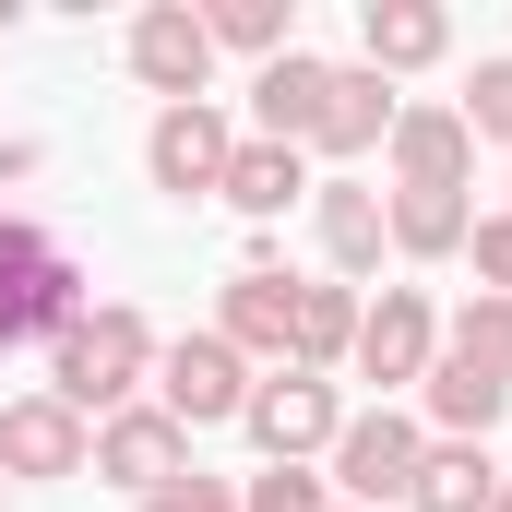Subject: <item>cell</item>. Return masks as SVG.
<instances>
[{"mask_svg":"<svg viewBox=\"0 0 512 512\" xmlns=\"http://www.w3.org/2000/svg\"><path fill=\"white\" fill-rule=\"evenodd\" d=\"M48 393L96 429V417H120V405H143L155 393V322L143 310H120V298H96L60 346H48Z\"/></svg>","mask_w":512,"mask_h":512,"instance_id":"1","label":"cell"},{"mask_svg":"<svg viewBox=\"0 0 512 512\" xmlns=\"http://www.w3.org/2000/svg\"><path fill=\"white\" fill-rule=\"evenodd\" d=\"M84 322V262L48 215L0 203V346H60Z\"/></svg>","mask_w":512,"mask_h":512,"instance_id":"2","label":"cell"},{"mask_svg":"<svg viewBox=\"0 0 512 512\" xmlns=\"http://www.w3.org/2000/svg\"><path fill=\"white\" fill-rule=\"evenodd\" d=\"M322 465H334V501H346V512H393L405 489H417V465H429V429H417L405 405H370V417L334 429Z\"/></svg>","mask_w":512,"mask_h":512,"instance_id":"3","label":"cell"},{"mask_svg":"<svg viewBox=\"0 0 512 512\" xmlns=\"http://www.w3.org/2000/svg\"><path fill=\"white\" fill-rule=\"evenodd\" d=\"M227 155H239V120H227L215 96L155 108V131H143V179H155L167 203H215V191H227Z\"/></svg>","mask_w":512,"mask_h":512,"instance_id":"4","label":"cell"},{"mask_svg":"<svg viewBox=\"0 0 512 512\" xmlns=\"http://www.w3.org/2000/svg\"><path fill=\"white\" fill-rule=\"evenodd\" d=\"M155 405H167L179 429H227V417L251 405V358H239L227 334H179V346H155Z\"/></svg>","mask_w":512,"mask_h":512,"instance_id":"5","label":"cell"},{"mask_svg":"<svg viewBox=\"0 0 512 512\" xmlns=\"http://www.w3.org/2000/svg\"><path fill=\"white\" fill-rule=\"evenodd\" d=\"M239 429L262 441V465H310V453H334L346 405H334V382H310V370H262L251 405H239Z\"/></svg>","mask_w":512,"mask_h":512,"instance_id":"6","label":"cell"},{"mask_svg":"<svg viewBox=\"0 0 512 512\" xmlns=\"http://www.w3.org/2000/svg\"><path fill=\"white\" fill-rule=\"evenodd\" d=\"M96 477L155 501L167 477H191V429H179V417H167V405L143 393V405H120V417H96Z\"/></svg>","mask_w":512,"mask_h":512,"instance_id":"7","label":"cell"},{"mask_svg":"<svg viewBox=\"0 0 512 512\" xmlns=\"http://www.w3.org/2000/svg\"><path fill=\"white\" fill-rule=\"evenodd\" d=\"M131 72H143L167 108H191V96L215 84V36H203V12H191V0H143V12H131Z\"/></svg>","mask_w":512,"mask_h":512,"instance_id":"8","label":"cell"},{"mask_svg":"<svg viewBox=\"0 0 512 512\" xmlns=\"http://www.w3.org/2000/svg\"><path fill=\"white\" fill-rule=\"evenodd\" d=\"M84 465H96V429L60 393H12L0 405V477H36L48 489V477H84Z\"/></svg>","mask_w":512,"mask_h":512,"instance_id":"9","label":"cell"},{"mask_svg":"<svg viewBox=\"0 0 512 512\" xmlns=\"http://www.w3.org/2000/svg\"><path fill=\"white\" fill-rule=\"evenodd\" d=\"M429 358H441V310L417 298V286H382L370 310H358V382H429Z\"/></svg>","mask_w":512,"mask_h":512,"instance_id":"10","label":"cell"},{"mask_svg":"<svg viewBox=\"0 0 512 512\" xmlns=\"http://www.w3.org/2000/svg\"><path fill=\"white\" fill-rule=\"evenodd\" d=\"M393 191H465L477 179V131L465 108H393Z\"/></svg>","mask_w":512,"mask_h":512,"instance_id":"11","label":"cell"},{"mask_svg":"<svg viewBox=\"0 0 512 512\" xmlns=\"http://www.w3.org/2000/svg\"><path fill=\"white\" fill-rule=\"evenodd\" d=\"M215 334H227L239 358H274V370H286V334H298V274H286V262H239V274H227Z\"/></svg>","mask_w":512,"mask_h":512,"instance_id":"12","label":"cell"},{"mask_svg":"<svg viewBox=\"0 0 512 512\" xmlns=\"http://www.w3.org/2000/svg\"><path fill=\"white\" fill-rule=\"evenodd\" d=\"M441 48H453V12H441V0H370V12H358V60H370V72H429V60H441Z\"/></svg>","mask_w":512,"mask_h":512,"instance_id":"13","label":"cell"},{"mask_svg":"<svg viewBox=\"0 0 512 512\" xmlns=\"http://www.w3.org/2000/svg\"><path fill=\"white\" fill-rule=\"evenodd\" d=\"M310 215H322V262H334V286H346V274H370V262L393 251L382 191H370V179H310Z\"/></svg>","mask_w":512,"mask_h":512,"instance_id":"14","label":"cell"},{"mask_svg":"<svg viewBox=\"0 0 512 512\" xmlns=\"http://www.w3.org/2000/svg\"><path fill=\"white\" fill-rule=\"evenodd\" d=\"M501 405H512V382L465 370V358H429V382H417V429H429V441H489Z\"/></svg>","mask_w":512,"mask_h":512,"instance_id":"15","label":"cell"},{"mask_svg":"<svg viewBox=\"0 0 512 512\" xmlns=\"http://www.w3.org/2000/svg\"><path fill=\"white\" fill-rule=\"evenodd\" d=\"M322 84H334V60H310V48L262 60V72H251V143H310V120H322Z\"/></svg>","mask_w":512,"mask_h":512,"instance_id":"16","label":"cell"},{"mask_svg":"<svg viewBox=\"0 0 512 512\" xmlns=\"http://www.w3.org/2000/svg\"><path fill=\"white\" fill-rule=\"evenodd\" d=\"M393 108H405V96H393L382 72H370V60H346V72L322 84V120H310V143H322V155H370V143H393Z\"/></svg>","mask_w":512,"mask_h":512,"instance_id":"17","label":"cell"},{"mask_svg":"<svg viewBox=\"0 0 512 512\" xmlns=\"http://www.w3.org/2000/svg\"><path fill=\"white\" fill-rule=\"evenodd\" d=\"M215 203H239L251 227H274L286 203H310V155H298V143H251V131H239V155H227V191H215Z\"/></svg>","mask_w":512,"mask_h":512,"instance_id":"18","label":"cell"},{"mask_svg":"<svg viewBox=\"0 0 512 512\" xmlns=\"http://www.w3.org/2000/svg\"><path fill=\"white\" fill-rule=\"evenodd\" d=\"M382 227H393L405 262H453L465 227H477V203H465V191H382Z\"/></svg>","mask_w":512,"mask_h":512,"instance_id":"19","label":"cell"},{"mask_svg":"<svg viewBox=\"0 0 512 512\" xmlns=\"http://www.w3.org/2000/svg\"><path fill=\"white\" fill-rule=\"evenodd\" d=\"M346 358H358V298H346V286H298V334H286V370L334 382Z\"/></svg>","mask_w":512,"mask_h":512,"instance_id":"20","label":"cell"},{"mask_svg":"<svg viewBox=\"0 0 512 512\" xmlns=\"http://www.w3.org/2000/svg\"><path fill=\"white\" fill-rule=\"evenodd\" d=\"M489 489H501L489 441H429V465H417V489H405V512H489Z\"/></svg>","mask_w":512,"mask_h":512,"instance_id":"21","label":"cell"},{"mask_svg":"<svg viewBox=\"0 0 512 512\" xmlns=\"http://www.w3.org/2000/svg\"><path fill=\"white\" fill-rule=\"evenodd\" d=\"M203 36L239 60H286L298 48V0H203Z\"/></svg>","mask_w":512,"mask_h":512,"instance_id":"22","label":"cell"},{"mask_svg":"<svg viewBox=\"0 0 512 512\" xmlns=\"http://www.w3.org/2000/svg\"><path fill=\"white\" fill-rule=\"evenodd\" d=\"M441 358H465V370H489V382H512V298H465L453 322H441Z\"/></svg>","mask_w":512,"mask_h":512,"instance_id":"23","label":"cell"},{"mask_svg":"<svg viewBox=\"0 0 512 512\" xmlns=\"http://www.w3.org/2000/svg\"><path fill=\"white\" fill-rule=\"evenodd\" d=\"M239 512H334V477H310V465H262L251 489H239Z\"/></svg>","mask_w":512,"mask_h":512,"instance_id":"24","label":"cell"},{"mask_svg":"<svg viewBox=\"0 0 512 512\" xmlns=\"http://www.w3.org/2000/svg\"><path fill=\"white\" fill-rule=\"evenodd\" d=\"M465 131H477V143H512V60H477V84H465Z\"/></svg>","mask_w":512,"mask_h":512,"instance_id":"25","label":"cell"},{"mask_svg":"<svg viewBox=\"0 0 512 512\" xmlns=\"http://www.w3.org/2000/svg\"><path fill=\"white\" fill-rule=\"evenodd\" d=\"M143 512H239V489L191 465V477H167V489H155V501H143Z\"/></svg>","mask_w":512,"mask_h":512,"instance_id":"26","label":"cell"},{"mask_svg":"<svg viewBox=\"0 0 512 512\" xmlns=\"http://www.w3.org/2000/svg\"><path fill=\"white\" fill-rule=\"evenodd\" d=\"M465 251H477V274H489V298H512V215H477Z\"/></svg>","mask_w":512,"mask_h":512,"instance_id":"27","label":"cell"},{"mask_svg":"<svg viewBox=\"0 0 512 512\" xmlns=\"http://www.w3.org/2000/svg\"><path fill=\"white\" fill-rule=\"evenodd\" d=\"M489 512H512V477H501V489H489Z\"/></svg>","mask_w":512,"mask_h":512,"instance_id":"28","label":"cell"},{"mask_svg":"<svg viewBox=\"0 0 512 512\" xmlns=\"http://www.w3.org/2000/svg\"><path fill=\"white\" fill-rule=\"evenodd\" d=\"M0 489H12V477H0Z\"/></svg>","mask_w":512,"mask_h":512,"instance_id":"29","label":"cell"},{"mask_svg":"<svg viewBox=\"0 0 512 512\" xmlns=\"http://www.w3.org/2000/svg\"><path fill=\"white\" fill-rule=\"evenodd\" d=\"M334 512H346V501H334Z\"/></svg>","mask_w":512,"mask_h":512,"instance_id":"30","label":"cell"}]
</instances>
